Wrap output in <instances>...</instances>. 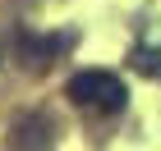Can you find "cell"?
I'll return each instance as SVG.
<instances>
[{
	"label": "cell",
	"mask_w": 161,
	"mask_h": 151,
	"mask_svg": "<svg viewBox=\"0 0 161 151\" xmlns=\"http://www.w3.org/2000/svg\"><path fill=\"white\" fill-rule=\"evenodd\" d=\"M134 69H143L147 78H161V50H147V46H138V50H134Z\"/></svg>",
	"instance_id": "3"
},
{
	"label": "cell",
	"mask_w": 161,
	"mask_h": 151,
	"mask_svg": "<svg viewBox=\"0 0 161 151\" xmlns=\"http://www.w3.org/2000/svg\"><path fill=\"white\" fill-rule=\"evenodd\" d=\"M14 46H19V60H23L28 69H51L55 55L69 46V37H37V32H19Z\"/></svg>",
	"instance_id": "2"
},
{
	"label": "cell",
	"mask_w": 161,
	"mask_h": 151,
	"mask_svg": "<svg viewBox=\"0 0 161 151\" xmlns=\"http://www.w3.org/2000/svg\"><path fill=\"white\" fill-rule=\"evenodd\" d=\"M64 96L74 101L78 110H87V114H120L129 105V87H124L120 73H111V69H78L69 78Z\"/></svg>",
	"instance_id": "1"
}]
</instances>
